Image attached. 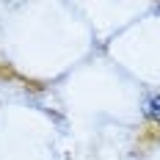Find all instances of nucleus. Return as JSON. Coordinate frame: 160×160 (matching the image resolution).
I'll list each match as a JSON object with an SVG mask.
<instances>
[{
    "label": "nucleus",
    "instance_id": "nucleus-1",
    "mask_svg": "<svg viewBox=\"0 0 160 160\" xmlns=\"http://www.w3.org/2000/svg\"><path fill=\"white\" fill-rule=\"evenodd\" d=\"M144 113L152 119V122H160V94H155V97H149V99H146Z\"/></svg>",
    "mask_w": 160,
    "mask_h": 160
}]
</instances>
